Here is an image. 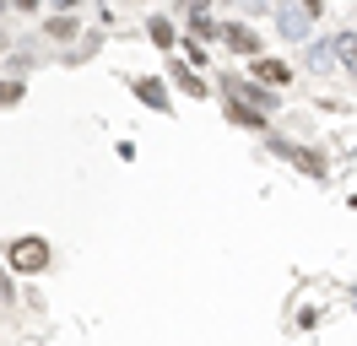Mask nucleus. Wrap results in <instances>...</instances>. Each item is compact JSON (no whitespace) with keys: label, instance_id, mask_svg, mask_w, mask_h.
Masks as SVG:
<instances>
[{"label":"nucleus","instance_id":"423d86ee","mask_svg":"<svg viewBox=\"0 0 357 346\" xmlns=\"http://www.w3.org/2000/svg\"><path fill=\"white\" fill-rule=\"evenodd\" d=\"M135 98H141L146 108H157V114L168 108V92H162V82H157V76H141V82H135Z\"/></svg>","mask_w":357,"mask_h":346},{"label":"nucleus","instance_id":"f257e3e1","mask_svg":"<svg viewBox=\"0 0 357 346\" xmlns=\"http://www.w3.org/2000/svg\"><path fill=\"white\" fill-rule=\"evenodd\" d=\"M6 265H11V271H22V276H38V271L54 265V249H49V238L22 233V238H11V243H6Z\"/></svg>","mask_w":357,"mask_h":346},{"label":"nucleus","instance_id":"1a4fd4ad","mask_svg":"<svg viewBox=\"0 0 357 346\" xmlns=\"http://www.w3.org/2000/svg\"><path fill=\"white\" fill-rule=\"evenodd\" d=\"M174 82H178V92H190V98H206V82L195 76V70H184V65H174Z\"/></svg>","mask_w":357,"mask_h":346},{"label":"nucleus","instance_id":"f03ea898","mask_svg":"<svg viewBox=\"0 0 357 346\" xmlns=\"http://www.w3.org/2000/svg\"><path fill=\"white\" fill-rule=\"evenodd\" d=\"M271 146L282 151V157H292V163L309 173V179H325V173H331V168H325V157H319V151H309V146H292V141H271Z\"/></svg>","mask_w":357,"mask_h":346},{"label":"nucleus","instance_id":"9d476101","mask_svg":"<svg viewBox=\"0 0 357 346\" xmlns=\"http://www.w3.org/2000/svg\"><path fill=\"white\" fill-rule=\"evenodd\" d=\"M146 33H152V38L162 43V49H178V38H174V22H168V17H152V22H146Z\"/></svg>","mask_w":357,"mask_h":346},{"label":"nucleus","instance_id":"20e7f679","mask_svg":"<svg viewBox=\"0 0 357 346\" xmlns=\"http://www.w3.org/2000/svg\"><path fill=\"white\" fill-rule=\"evenodd\" d=\"M222 43H233L238 54H255V60H260V33L244 27V22H222Z\"/></svg>","mask_w":357,"mask_h":346},{"label":"nucleus","instance_id":"39448f33","mask_svg":"<svg viewBox=\"0 0 357 346\" xmlns=\"http://www.w3.org/2000/svg\"><path fill=\"white\" fill-rule=\"evenodd\" d=\"M249 70H255V82H260V86H282V82H292V70H287V65H282V60H255V65H249Z\"/></svg>","mask_w":357,"mask_h":346},{"label":"nucleus","instance_id":"ddd939ff","mask_svg":"<svg viewBox=\"0 0 357 346\" xmlns=\"http://www.w3.org/2000/svg\"><path fill=\"white\" fill-rule=\"evenodd\" d=\"M22 98V82H0V103H17Z\"/></svg>","mask_w":357,"mask_h":346},{"label":"nucleus","instance_id":"7ed1b4c3","mask_svg":"<svg viewBox=\"0 0 357 346\" xmlns=\"http://www.w3.org/2000/svg\"><path fill=\"white\" fill-rule=\"evenodd\" d=\"M222 92H233V98H249V103H255V114H266V108L282 103V98H276V92H266L260 82H222Z\"/></svg>","mask_w":357,"mask_h":346},{"label":"nucleus","instance_id":"9b49d317","mask_svg":"<svg viewBox=\"0 0 357 346\" xmlns=\"http://www.w3.org/2000/svg\"><path fill=\"white\" fill-rule=\"evenodd\" d=\"M227 114L238 119V125H249V130H266V114H255V108H244V103H227ZM271 135V130H266Z\"/></svg>","mask_w":357,"mask_h":346},{"label":"nucleus","instance_id":"0eeeda50","mask_svg":"<svg viewBox=\"0 0 357 346\" xmlns=\"http://www.w3.org/2000/svg\"><path fill=\"white\" fill-rule=\"evenodd\" d=\"M44 33H49V38H76L82 27H76V17H70V11H60V17H49V22H44Z\"/></svg>","mask_w":357,"mask_h":346},{"label":"nucleus","instance_id":"f8f14e48","mask_svg":"<svg viewBox=\"0 0 357 346\" xmlns=\"http://www.w3.org/2000/svg\"><path fill=\"white\" fill-rule=\"evenodd\" d=\"M178 49H184V60H190V65H206V60H211V54H206V43H195V38H184Z\"/></svg>","mask_w":357,"mask_h":346},{"label":"nucleus","instance_id":"4468645a","mask_svg":"<svg viewBox=\"0 0 357 346\" xmlns=\"http://www.w3.org/2000/svg\"><path fill=\"white\" fill-rule=\"evenodd\" d=\"M11 303V281H6V271H0V308Z\"/></svg>","mask_w":357,"mask_h":346},{"label":"nucleus","instance_id":"6e6552de","mask_svg":"<svg viewBox=\"0 0 357 346\" xmlns=\"http://www.w3.org/2000/svg\"><path fill=\"white\" fill-rule=\"evenodd\" d=\"M335 60L357 76V33H341V38H335Z\"/></svg>","mask_w":357,"mask_h":346}]
</instances>
